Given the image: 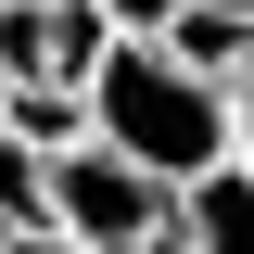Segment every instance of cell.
I'll return each instance as SVG.
<instances>
[{"label":"cell","mask_w":254,"mask_h":254,"mask_svg":"<svg viewBox=\"0 0 254 254\" xmlns=\"http://www.w3.org/2000/svg\"><path fill=\"white\" fill-rule=\"evenodd\" d=\"M89 140L102 153H127L140 178L190 190V178H216V165H242V127H229V89L216 76H190L165 38H115V51L89 64Z\"/></svg>","instance_id":"1"},{"label":"cell","mask_w":254,"mask_h":254,"mask_svg":"<svg viewBox=\"0 0 254 254\" xmlns=\"http://www.w3.org/2000/svg\"><path fill=\"white\" fill-rule=\"evenodd\" d=\"M165 216H178V190L140 178L127 153H102V140L51 153V229H64V242H89V254H140Z\"/></svg>","instance_id":"2"},{"label":"cell","mask_w":254,"mask_h":254,"mask_svg":"<svg viewBox=\"0 0 254 254\" xmlns=\"http://www.w3.org/2000/svg\"><path fill=\"white\" fill-rule=\"evenodd\" d=\"M178 254H254V165H216L178 190Z\"/></svg>","instance_id":"3"},{"label":"cell","mask_w":254,"mask_h":254,"mask_svg":"<svg viewBox=\"0 0 254 254\" xmlns=\"http://www.w3.org/2000/svg\"><path fill=\"white\" fill-rule=\"evenodd\" d=\"M0 140H26V153L51 165V153H76V140H89V102L51 89V76H13V89H0Z\"/></svg>","instance_id":"4"},{"label":"cell","mask_w":254,"mask_h":254,"mask_svg":"<svg viewBox=\"0 0 254 254\" xmlns=\"http://www.w3.org/2000/svg\"><path fill=\"white\" fill-rule=\"evenodd\" d=\"M165 51H178L190 76H216V89H242V76H254V13H216V0H190L178 26H165Z\"/></svg>","instance_id":"5"},{"label":"cell","mask_w":254,"mask_h":254,"mask_svg":"<svg viewBox=\"0 0 254 254\" xmlns=\"http://www.w3.org/2000/svg\"><path fill=\"white\" fill-rule=\"evenodd\" d=\"M102 51H115V26H102L89 0H51V89H89Z\"/></svg>","instance_id":"6"},{"label":"cell","mask_w":254,"mask_h":254,"mask_svg":"<svg viewBox=\"0 0 254 254\" xmlns=\"http://www.w3.org/2000/svg\"><path fill=\"white\" fill-rule=\"evenodd\" d=\"M0 229H51V165L26 140H0Z\"/></svg>","instance_id":"7"},{"label":"cell","mask_w":254,"mask_h":254,"mask_svg":"<svg viewBox=\"0 0 254 254\" xmlns=\"http://www.w3.org/2000/svg\"><path fill=\"white\" fill-rule=\"evenodd\" d=\"M0 76H51V0H0Z\"/></svg>","instance_id":"8"},{"label":"cell","mask_w":254,"mask_h":254,"mask_svg":"<svg viewBox=\"0 0 254 254\" xmlns=\"http://www.w3.org/2000/svg\"><path fill=\"white\" fill-rule=\"evenodd\" d=\"M89 13H102V26H115V38H165V26H178V13H190V0H89Z\"/></svg>","instance_id":"9"},{"label":"cell","mask_w":254,"mask_h":254,"mask_svg":"<svg viewBox=\"0 0 254 254\" xmlns=\"http://www.w3.org/2000/svg\"><path fill=\"white\" fill-rule=\"evenodd\" d=\"M0 254H89V242H64V229H0Z\"/></svg>","instance_id":"10"},{"label":"cell","mask_w":254,"mask_h":254,"mask_svg":"<svg viewBox=\"0 0 254 254\" xmlns=\"http://www.w3.org/2000/svg\"><path fill=\"white\" fill-rule=\"evenodd\" d=\"M229 127H242V165H254V76L229 89Z\"/></svg>","instance_id":"11"},{"label":"cell","mask_w":254,"mask_h":254,"mask_svg":"<svg viewBox=\"0 0 254 254\" xmlns=\"http://www.w3.org/2000/svg\"><path fill=\"white\" fill-rule=\"evenodd\" d=\"M216 13H254V0H216Z\"/></svg>","instance_id":"12"}]
</instances>
